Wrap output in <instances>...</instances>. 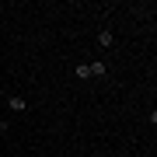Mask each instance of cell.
<instances>
[{
    "label": "cell",
    "instance_id": "6da1fadb",
    "mask_svg": "<svg viewBox=\"0 0 157 157\" xmlns=\"http://www.w3.org/2000/svg\"><path fill=\"white\" fill-rule=\"evenodd\" d=\"M98 45H105V49H112V45H115V35L108 32V28H101V32H98Z\"/></svg>",
    "mask_w": 157,
    "mask_h": 157
},
{
    "label": "cell",
    "instance_id": "7a4b0ae2",
    "mask_svg": "<svg viewBox=\"0 0 157 157\" xmlns=\"http://www.w3.org/2000/svg\"><path fill=\"white\" fill-rule=\"evenodd\" d=\"M105 70H108V67H105V63H98V59L87 63V73H91V77H105Z\"/></svg>",
    "mask_w": 157,
    "mask_h": 157
},
{
    "label": "cell",
    "instance_id": "3957f363",
    "mask_svg": "<svg viewBox=\"0 0 157 157\" xmlns=\"http://www.w3.org/2000/svg\"><path fill=\"white\" fill-rule=\"evenodd\" d=\"M7 101H11V108H14V112H25V108H28V101H25L21 94H11Z\"/></svg>",
    "mask_w": 157,
    "mask_h": 157
},
{
    "label": "cell",
    "instance_id": "277c9868",
    "mask_svg": "<svg viewBox=\"0 0 157 157\" xmlns=\"http://www.w3.org/2000/svg\"><path fill=\"white\" fill-rule=\"evenodd\" d=\"M122 157H129V154H122Z\"/></svg>",
    "mask_w": 157,
    "mask_h": 157
}]
</instances>
